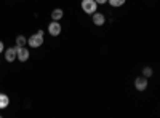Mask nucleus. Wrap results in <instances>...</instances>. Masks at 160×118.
<instances>
[{
  "mask_svg": "<svg viewBox=\"0 0 160 118\" xmlns=\"http://www.w3.org/2000/svg\"><path fill=\"white\" fill-rule=\"evenodd\" d=\"M10 106V97L3 93H0V110H3Z\"/></svg>",
  "mask_w": 160,
  "mask_h": 118,
  "instance_id": "nucleus-9",
  "label": "nucleus"
},
{
  "mask_svg": "<svg viewBox=\"0 0 160 118\" xmlns=\"http://www.w3.org/2000/svg\"><path fill=\"white\" fill-rule=\"evenodd\" d=\"M108 3L114 8H120V7H123L127 3V0H108Z\"/></svg>",
  "mask_w": 160,
  "mask_h": 118,
  "instance_id": "nucleus-10",
  "label": "nucleus"
},
{
  "mask_svg": "<svg viewBox=\"0 0 160 118\" xmlns=\"http://www.w3.org/2000/svg\"><path fill=\"white\" fill-rule=\"evenodd\" d=\"M95 2H96L98 5H106V3H108V0H95Z\"/></svg>",
  "mask_w": 160,
  "mask_h": 118,
  "instance_id": "nucleus-14",
  "label": "nucleus"
},
{
  "mask_svg": "<svg viewBox=\"0 0 160 118\" xmlns=\"http://www.w3.org/2000/svg\"><path fill=\"white\" fill-rule=\"evenodd\" d=\"M91 21L95 26H98V27H101V26L106 24V16H104V13H93L91 15Z\"/></svg>",
  "mask_w": 160,
  "mask_h": 118,
  "instance_id": "nucleus-5",
  "label": "nucleus"
},
{
  "mask_svg": "<svg viewBox=\"0 0 160 118\" xmlns=\"http://www.w3.org/2000/svg\"><path fill=\"white\" fill-rule=\"evenodd\" d=\"M28 45V38L24 35H18L16 37V46H26Z\"/></svg>",
  "mask_w": 160,
  "mask_h": 118,
  "instance_id": "nucleus-11",
  "label": "nucleus"
},
{
  "mask_svg": "<svg viewBox=\"0 0 160 118\" xmlns=\"http://www.w3.org/2000/svg\"><path fill=\"white\" fill-rule=\"evenodd\" d=\"M80 8H82V11L85 13V15H93V13L98 11V3L95 2V0H82L80 2Z\"/></svg>",
  "mask_w": 160,
  "mask_h": 118,
  "instance_id": "nucleus-1",
  "label": "nucleus"
},
{
  "mask_svg": "<svg viewBox=\"0 0 160 118\" xmlns=\"http://www.w3.org/2000/svg\"><path fill=\"white\" fill-rule=\"evenodd\" d=\"M61 31H62V27H61V22L59 21H51L48 24V34L51 37H58L61 34Z\"/></svg>",
  "mask_w": 160,
  "mask_h": 118,
  "instance_id": "nucleus-3",
  "label": "nucleus"
},
{
  "mask_svg": "<svg viewBox=\"0 0 160 118\" xmlns=\"http://www.w3.org/2000/svg\"><path fill=\"white\" fill-rule=\"evenodd\" d=\"M152 73H154V70H152L151 67H148V65H146V67L142 69V77H146V78H151Z\"/></svg>",
  "mask_w": 160,
  "mask_h": 118,
  "instance_id": "nucleus-12",
  "label": "nucleus"
},
{
  "mask_svg": "<svg viewBox=\"0 0 160 118\" xmlns=\"http://www.w3.org/2000/svg\"><path fill=\"white\" fill-rule=\"evenodd\" d=\"M31 53H29V50L26 48V46H16V59L21 61V62H26L29 59Z\"/></svg>",
  "mask_w": 160,
  "mask_h": 118,
  "instance_id": "nucleus-4",
  "label": "nucleus"
},
{
  "mask_svg": "<svg viewBox=\"0 0 160 118\" xmlns=\"http://www.w3.org/2000/svg\"><path fill=\"white\" fill-rule=\"evenodd\" d=\"M3 53H5V59H7L8 62H13V61L16 59V46H11V48L5 50Z\"/></svg>",
  "mask_w": 160,
  "mask_h": 118,
  "instance_id": "nucleus-7",
  "label": "nucleus"
},
{
  "mask_svg": "<svg viewBox=\"0 0 160 118\" xmlns=\"http://www.w3.org/2000/svg\"><path fill=\"white\" fill-rule=\"evenodd\" d=\"M0 64H2V61H0Z\"/></svg>",
  "mask_w": 160,
  "mask_h": 118,
  "instance_id": "nucleus-15",
  "label": "nucleus"
},
{
  "mask_svg": "<svg viewBox=\"0 0 160 118\" xmlns=\"http://www.w3.org/2000/svg\"><path fill=\"white\" fill-rule=\"evenodd\" d=\"M62 16H64V11L61 8H55V10L51 11V19L53 21H61Z\"/></svg>",
  "mask_w": 160,
  "mask_h": 118,
  "instance_id": "nucleus-8",
  "label": "nucleus"
},
{
  "mask_svg": "<svg viewBox=\"0 0 160 118\" xmlns=\"http://www.w3.org/2000/svg\"><path fill=\"white\" fill-rule=\"evenodd\" d=\"M148 85H149V82H148V78H146V77H138L135 80V88L138 91H146V89H148Z\"/></svg>",
  "mask_w": 160,
  "mask_h": 118,
  "instance_id": "nucleus-6",
  "label": "nucleus"
},
{
  "mask_svg": "<svg viewBox=\"0 0 160 118\" xmlns=\"http://www.w3.org/2000/svg\"><path fill=\"white\" fill-rule=\"evenodd\" d=\"M3 51H5V45H3V42H2V40H0V54H2Z\"/></svg>",
  "mask_w": 160,
  "mask_h": 118,
  "instance_id": "nucleus-13",
  "label": "nucleus"
},
{
  "mask_svg": "<svg viewBox=\"0 0 160 118\" xmlns=\"http://www.w3.org/2000/svg\"><path fill=\"white\" fill-rule=\"evenodd\" d=\"M28 45L31 48H40L43 45V35H40V34H34L28 38Z\"/></svg>",
  "mask_w": 160,
  "mask_h": 118,
  "instance_id": "nucleus-2",
  "label": "nucleus"
}]
</instances>
